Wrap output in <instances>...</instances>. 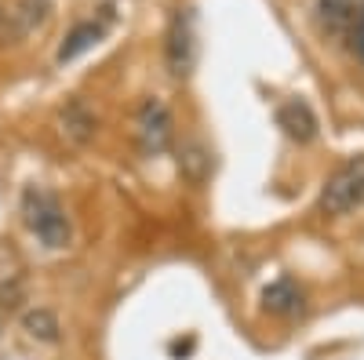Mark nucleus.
I'll return each mask as SVG.
<instances>
[{
    "instance_id": "obj_9",
    "label": "nucleus",
    "mask_w": 364,
    "mask_h": 360,
    "mask_svg": "<svg viewBox=\"0 0 364 360\" xmlns=\"http://www.w3.org/2000/svg\"><path fill=\"white\" fill-rule=\"evenodd\" d=\"M58 131H63V138L73 142V146H87L99 131V116L80 95H73L63 109H58Z\"/></svg>"
},
{
    "instance_id": "obj_3",
    "label": "nucleus",
    "mask_w": 364,
    "mask_h": 360,
    "mask_svg": "<svg viewBox=\"0 0 364 360\" xmlns=\"http://www.w3.org/2000/svg\"><path fill=\"white\" fill-rule=\"evenodd\" d=\"M132 138H135V149L146 160H157V157L171 153V146H175V116L164 106V99H157V95L139 99V106L132 113Z\"/></svg>"
},
{
    "instance_id": "obj_13",
    "label": "nucleus",
    "mask_w": 364,
    "mask_h": 360,
    "mask_svg": "<svg viewBox=\"0 0 364 360\" xmlns=\"http://www.w3.org/2000/svg\"><path fill=\"white\" fill-rule=\"evenodd\" d=\"M346 44H350L353 58L364 66V4L357 8V18H353V26H350V37H346Z\"/></svg>"
},
{
    "instance_id": "obj_14",
    "label": "nucleus",
    "mask_w": 364,
    "mask_h": 360,
    "mask_svg": "<svg viewBox=\"0 0 364 360\" xmlns=\"http://www.w3.org/2000/svg\"><path fill=\"white\" fill-rule=\"evenodd\" d=\"M0 335H4V313H0Z\"/></svg>"
},
{
    "instance_id": "obj_10",
    "label": "nucleus",
    "mask_w": 364,
    "mask_h": 360,
    "mask_svg": "<svg viewBox=\"0 0 364 360\" xmlns=\"http://www.w3.org/2000/svg\"><path fill=\"white\" fill-rule=\"evenodd\" d=\"M317 18H321L324 37L346 40L350 37V26L357 18V4H353V0H321V4H317Z\"/></svg>"
},
{
    "instance_id": "obj_2",
    "label": "nucleus",
    "mask_w": 364,
    "mask_h": 360,
    "mask_svg": "<svg viewBox=\"0 0 364 360\" xmlns=\"http://www.w3.org/2000/svg\"><path fill=\"white\" fill-rule=\"evenodd\" d=\"M360 207H364V153L346 157L321 182V197H317V212L324 219H346Z\"/></svg>"
},
{
    "instance_id": "obj_4",
    "label": "nucleus",
    "mask_w": 364,
    "mask_h": 360,
    "mask_svg": "<svg viewBox=\"0 0 364 360\" xmlns=\"http://www.w3.org/2000/svg\"><path fill=\"white\" fill-rule=\"evenodd\" d=\"M200 40H197V15L193 8H178L164 33V66L175 80H186L197 70Z\"/></svg>"
},
{
    "instance_id": "obj_8",
    "label": "nucleus",
    "mask_w": 364,
    "mask_h": 360,
    "mask_svg": "<svg viewBox=\"0 0 364 360\" xmlns=\"http://www.w3.org/2000/svg\"><path fill=\"white\" fill-rule=\"evenodd\" d=\"M259 306L269 317H295V313H302V306H306V291H302V284L295 277H277L273 284L262 288Z\"/></svg>"
},
{
    "instance_id": "obj_1",
    "label": "nucleus",
    "mask_w": 364,
    "mask_h": 360,
    "mask_svg": "<svg viewBox=\"0 0 364 360\" xmlns=\"http://www.w3.org/2000/svg\"><path fill=\"white\" fill-rule=\"evenodd\" d=\"M18 215H22V226L33 233L48 251L70 248L73 222H70V215H66L63 200H58L51 190H44V186H26L22 197H18Z\"/></svg>"
},
{
    "instance_id": "obj_5",
    "label": "nucleus",
    "mask_w": 364,
    "mask_h": 360,
    "mask_svg": "<svg viewBox=\"0 0 364 360\" xmlns=\"http://www.w3.org/2000/svg\"><path fill=\"white\" fill-rule=\"evenodd\" d=\"M51 18V0H0V44H22Z\"/></svg>"
},
{
    "instance_id": "obj_7",
    "label": "nucleus",
    "mask_w": 364,
    "mask_h": 360,
    "mask_svg": "<svg viewBox=\"0 0 364 360\" xmlns=\"http://www.w3.org/2000/svg\"><path fill=\"white\" fill-rule=\"evenodd\" d=\"M273 120H277V128L284 131V138H291L299 146H310L321 135V120H317V113L306 99H284L273 109Z\"/></svg>"
},
{
    "instance_id": "obj_12",
    "label": "nucleus",
    "mask_w": 364,
    "mask_h": 360,
    "mask_svg": "<svg viewBox=\"0 0 364 360\" xmlns=\"http://www.w3.org/2000/svg\"><path fill=\"white\" fill-rule=\"evenodd\" d=\"M178 164L186 168V175L193 178V182H204V175H208V168H211V157L204 153L197 142H186V146L178 149Z\"/></svg>"
},
{
    "instance_id": "obj_6",
    "label": "nucleus",
    "mask_w": 364,
    "mask_h": 360,
    "mask_svg": "<svg viewBox=\"0 0 364 360\" xmlns=\"http://www.w3.org/2000/svg\"><path fill=\"white\" fill-rule=\"evenodd\" d=\"M109 29H113V11H99V15H91V18L73 22L70 33L63 37V44H58V51H55V62H58V66L77 62L80 55H87L91 48H99V44L106 40Z\"/></svg>"
},
{
    "instance_id": "obj_11",
    "label": "nucleus",
    "mask_w": 364,
    "mask_h": 360,
    "mask_svg": "<svg viewBox=\"0 0 364 360\" xmlns=\"http://www.w3.org/2000/svg\"><path fill=\"white\" fill-rule=\"evenodd\" d=\"M22 332H26V339H33V342H41V346H55L58 339H63V324H58V317H55L51 310L37 306V310H26Z\"/></svg>"
}]
</instances>
